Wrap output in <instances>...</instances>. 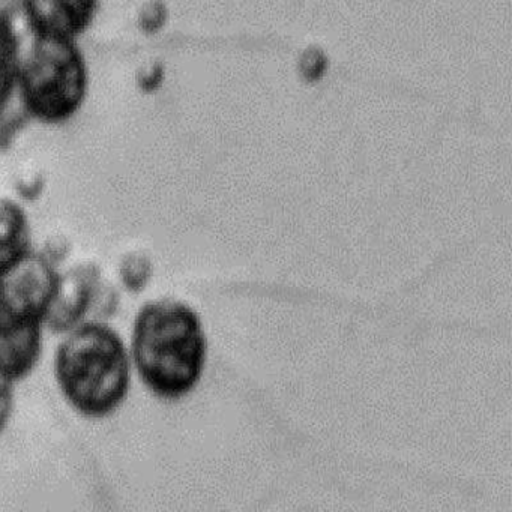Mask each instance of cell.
Here are the masks:
<instances>
[{
    "label": "cell",
    "mask_w": 512,
    "mask_h": 512,
    "mask_svg": "<svg viewBox=\"0 0 512 512\" xmlns=\"http://www.w3.org/2000/svg\"><path fill=\"white\" fill-rule=\"evenodd\" d=\"M131 350L137 373L154 394L169 400L184 397L205 368L202 322L184 302H148L134 320Z\"/></svg>",
    "instance_id": "obj_1"
},
{
    "label": "cell",
    "mask_w": 512,
    "mask_h": 512,
    "mask_svg": "<svg viewBox=\"0 0 512 512\" xmlns=\"http://www.w3.org/2000/svg\"><path fill=\"white\" fill-rule=\"evenodd\" d=\"M55 371L68 403L89 418H103L118 409L130 389L131 365L124 341L103 322L71 329L59 344Z\"/></svg>",
    "instance_id": "obj_2"
},
{
    "label": "cell",
    "mask_w": 512,
    "mask_h": 512,
    "mask_svg": "<svg viewBox=\"0 0 512 512\" xmlns=\"http://www.w3.org/2000/svg\"><path fill=\"white\" fill-rule=\"evenodd\" d=\"M16 85L29 116L49 124L71 118L88 91V70L74 38L34 28L20 32Z\"/></svg>",
    "instance_id": "obj_3"
},
{
    "label": "cell",
    "mask_w": 512,
    "mask_h": 512,
    "mask_svg": "<svg viewBox=\"0 0 512 512\" xmlns=\"http://www.w3.org/2000/svg\"><path fill=\"white\" fill-rule=\"evenodd\" d=\"M59 272L40 251H28L0 271V320L44 322Z\"/></svg>",
    "instance_id": "obj_4"
},
{
    "label": "cell",
    "mask_w": 512,
    "mask_h": 512,
    "mask_svg": "<svg viewBox=\"0 0 512 512\" xmlns=\"http://www.w3.org/2000/svg\"><path fill=\"white\" fill-rule=\"evenodd\" d=\"M101 280L100 266L89 262L79 263L65 274H59L55 295L44 316L47 326L53 332H70L85 323Z\"/></svg>",
    "instance_id": "obj_5"
},
{
    "label": "cell",
    "mask_w": 512,
    "mask_h": 512,
    "mask_svg": "<svg viewBox=\"0 0 512 512\" xmlns=\"http://www.w3.org/2000/svg\"><path fill=\"white\" fill-rule=\"evenodd\" d=\"M41 322L0 320V376L22 379L28 376L41 356Z\"/></svg>",
    "instance_id": "obj_6"
},
{
    "label": "cell",
    "mask_w": 512,
    "mask_h": 512,
    "mask_svg": "<svg viewBox=\"0 0 512 512\" xmlns=\"http://www.w3.org/2000/svg\"><path fill=\"white\" fill-rule=\"evenodd\" d=\"M28 217L14 200L0 197V271L29 250Z\"/></svg>",
    "instance_id": "obj_7"
},
{
    "label": "cell",
    "mask_w": 512,
    "mask_h": 512,
    "mask_svg": "<svg viewBox=\"0 0 512 512\" xmlns=\"http://www.w3.org/2000/svg\"><path fill=\"white\" fill-rule=\"evenodd\" d=\"M17 74V37L8 13L0 10V107L14 89Z\"/></svg>",
    "instance_id": "obj_8"
},
{
    "label": "cell",
    "mask_w": 512,
    "mask_h": 512,
    "mask_svg": "<svg viewBox=\"0 0 512 512\" xmlns=\"http://www.w3.org/2000/svg\"><path fill=\"white\" fill-rule=\"evenodd\" d=\"M118 272L122 286L128 292L140 293L151 283L152 275H154V263L145 251H128L119 260Z\"/></svg>",
    "instance_id": "obj_9"
},
{
    "label": "cell",
    "mask_w": 512,
    "mask_h": 512,
    "mask_svg": "<svg viewBox=\"0 0 512 512\" xmlns=\"http://www.w3.org/2000/svg\"><path fill=\"white\" fill-rule=\"evenodd\" d=\"M47 187V178L43 170L25 169L14 178V190L25 202H35L43 196Z\"/></svg>",
    "instance_id": "obj_10"
},
{
    "label": "cell",
    "mask_w": 512,
    "mask_h": 512,
    "mask_svg": "<svg viewBox=\"0 0 512 512\" xmlns=\"http://www.w3.org/2000/svg\"><path fill=\"white\" fill-rule=\"evenodd\" d=\"M119 307V292L109 281L101 280L95 293L94 304H92L91 313L92 322H104L110 319L116 313Z\"/></svg>",
    "instance_id": "obj_11"
},
{
    "label": "cell",
    "mask_w": 512,
    "mask_h": 512,
    "mask_svg": "<svg viewBox=\"0 0 512 512\" xmlns=\"http://www.w3.org/2000/svg\"><path fill=\"white\" fill-rule=\"evenodd\" d=\"M71 250H73V244L67 236L62 233H53V235L47 236L40 254L53 266H58L70 257Z\"/></svg>",
    "instance_id": "obj_12"
},
{
    "label": "cell",
    "mask_w": 512,
    "mask_h": 512,
    "mask_svg": "<svg viewBox=\"0 0 512 512\" xmlns=\"http://www.w3.org/2000/svg\"><path fill=\"white\" fill-rule=\"evenodd\" d=\"M167 19V10L161 2H151L142 8L139 14V23L143 31L152 32L160 31Z\"/></svg>",
    "instance_id": "obj_13"
},
{
    "label": "cell",
    "mask_w": 512,
    "mask_h": 512,
    "mask_svg": "<svg viewBox=\"0 0 512 512\" xmlns=\"http://www.w3.org/2000/svg\"><path fill=\"white\" fill-rule=\"evenodd\" d=\"M164 79V71L160 64L143 65L136 73V83L143 92L157 91Z\"/></svg>",
    "instance_id": "obj_14"
},
{
    "label": "cell",
    "mask_w": 512,
    "mask_h": 512,
    "mask_svg": "<svg viewBox=\"0 0 512 512\" xmlns=\"http://www.w3.org/2000/svg\"><path fill=\"white\" fill-rule=\"evenodd\" d=\"M14 410V388L11 380L0 376V433L7 427Z\"/></svg>",
    "instance_id": "obj_15"
},
{
    "label": "cell",
    "mask_w": 512,
    "mask_h": 512,
    "mask_svg": "<svg viewBox=\"0 0 512 512\" xmlns=\"http://www.w3.org/2000/svg\"><path fill=\"white\" fill-rule=\"evenodd\" d=\"M325 65V56L320 50H308L304 59H302V70H304L305 76L310 77V79L311 77H319L323 73Z\"/></svg>",
    "instance_id": "obj_16"
}]
</instances>
